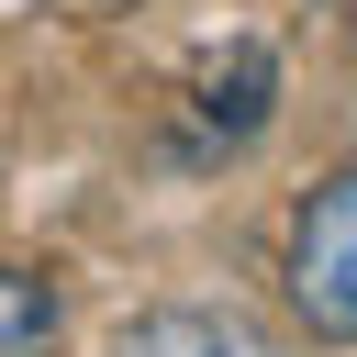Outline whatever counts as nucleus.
Masks as SVG:
<instances>
[{
    "mask_svg": "<svg viewBox=\"0 0 357 357\" xmlns=\"http://www.w3.org/2000/svg\"><path fill=\"white\" fill-rule=\"evenodd\" d=\"M112 357H268L245 312H212V301H167V312H134L112 335Z\"/></svg>",
    "mask_w": 357,
    "mask_h": 357,
    "instance_id": "obj_2",
    "label": "nucleus"
},
{
    "mask_svg": "<svg viewBox=\"0 0 357 357\" xmlns=\"http://www.w3.org/2000/svg\"><path fill=\"white\" fill-rule=\"evenodd\" d=\"M290 312L324 346L357 335V178H312V201L290 212Z\"/></svg>",
    "mask_w": 357,
    "mask_h": 357,
    "instance_id": "obj_1",
    "label": "nucleus"
},
{
    "mask_svg": "<svg viewBox=\"0 0 357 357\" xmlns=\"http://www.w3.org/2000/svg\"><path fill=\"white\" fill-rule=\"evenodd\" d=\"M56 279L45 268H0V357H45L56 346Z\"/></svg>",
    "mask_w": 357,
    "mask_h": 357,
    "instance_id": "obj_3",
    "label": "nucleus"
}]
</instances>
